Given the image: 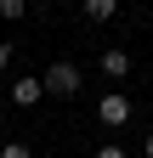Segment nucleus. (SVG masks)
Segmentation results:
<instances>
[{
  "mask_svg": "<svg viewBox=\"0 0 153 158\" xmlns=\"http://www.w3.org/2000/svg\"><path fill=\"white\" fill-rule=\"evenodd\" d=\"M34 6H57V0H34Z\"/></svg>",
  "mask_w": 153,
  "mask_h": 158,
  "instance_id": "obj_10",
  "label": "nucleus"
},
{
  "mask_svg": "<svg viewBox=\"0 0 153 158\" xmlns=\"http://www.w3.org/2000/svg\"><path fill=\"white\" fill-rule=\"evenodd\" d=\"M147 158H153V135H147Z\"/></svg>",
  "mask_w": 153,
  "mask_h": 158,
  "instance_id": "obj_11",
  "label": "nucleus"
},
{
  "mask_svg": "<svg viewBox=\"0 0 153 158\" xmlns=\"http://www.w3.org/2000/svg\"><path fill=\"white\" fill-rule=\"evenodd\" d=\"M91 158H130V152H125L119 141H102V147H97V152H91Z\"/></svg>",
  "mask_w": 153,
  "mask_h": 158,
  "instance_id": "obj_7",
  "label": "nucleus"
},
{
  "mask_svg": "<svg viewBox=\"0 0 153 158\" xmlns=\"http://www.w3.org/2000/svg\"><path fill=\"white\" fill-rule=\"evenodd\" d=\"M0 158H34V152H28L23 141H6V147H0Z\"/></svg>",
  "mask_w": 153,
  "mask_h": 158,
  "instance_id": "obj_8",
  "label": "nucleus"
},
{
  "mask_svg": "<svg viewBox=\"0 0 153 158\" xmlns=\"http://www.w3.org/2000/svg\"><path fill=\"white\" fill-rule=\"evenodd\" d=\"M23 11H28V0H0V17L6 23H23Z\"/></svg>",
  "mask_w": 153,
  "mask_h": 158,
  "instance_id": "obj_6",
  "label": "nucleus"
},
{
  "mask_svg": "<svg viewBox=\"0 0 153 158\" xmlns=\"http://www.w3.org/2000/svg\"><path fill=\"white\" fill-rule=\"evenodd\" d=\"M108 79H113V85H119V79H130V56L119 51V45H113V51H102V62H97Z\"/></svg>",
  "mask_w": 153,
  "mask_h": 158,
  "instance_id": "obj_4",
  "label": "nucleus"
},
{
  "mask_svg": "<svg viewBox=\"0 0 153 158\" xmlns=\"http://www.w3.org/2000/svg\"><path fill=\"white\" fill-rule=\"evenodd\" d=\"M40 90H46V73H23V79L11 85V102H17V107H34Z\"/></svg>",
  "mask_w": 153,
  "mask_h": 158,
  "instance_id": "obj_3",
  "label": "nucleus"
},
{
  "mask_svg": "<svg viewBox=\"0 0 153 158\" xmlns=\"http://www.w3.org/2000/svg\"><path fill=\"white\" fill-rule=\"evenodd\" d=\"M97 118H102L108 130H125V124H130V96H119V90H108L102 102H97Z\"/></svg>",
  "mask_w": 153,
  "mask_h": 158,
  "instance_id": "obj_2",
  "label": "nucleus"
},
{
  "mask_svg": "<svg viewBox=\"0 0 153 158\" xmlns=\"http://www.w3.org/2000/svg\"><path fill=\"white\" fill-rule=\"evenodd\" d=\"M6 62H11V45H6V40H0V73H6Z\"/></svg>",
  "mask_w": 153,
  "mask_h": 158,
  "instance_id": "obj_9",
  "label": "nucleus"
},
{
  "mask_svg": "<svg viewBox=\"0 0 153 158\" xmlns=\"http://www.w3.org/2000/svg\"><path fill=\"white\" fill-rule=\"evenodd\" d=\"M80 85H85L80 62H51V68H46V90H51V96H74Z\"/></svg>",
  "mask_w": 153,
  "mask_h": 158,
  "instance_id": "obj_1",
  "label": "nucleus"
},
{
  "mask_svg": "<svg viewBox=\"0 0 153 158\" xmlns=\"http://www.w3.org/2000/svg\"><path fill=\"white\" fill-rule=\"evenodd\" d=\"M113 11H119V0H85V17H91V23H108Z\"/></svg>",
  "mask_w": 153,
  "mask_h": 158,
  "instance_id": "obj_5",
  "label": "nucleus"
}]
</instances>
